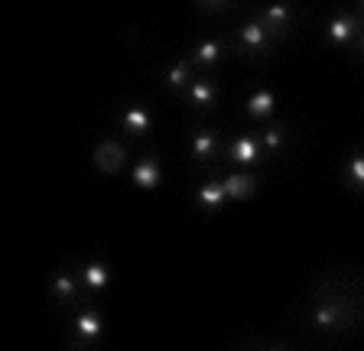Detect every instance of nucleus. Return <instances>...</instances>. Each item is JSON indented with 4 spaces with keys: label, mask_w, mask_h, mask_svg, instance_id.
Masks as SVG:
<instances>
[{
    "label": "nucleus",
    "mask_w": 364,
    "mask_h": 351,
    "mask_svg": "<svg viewBox=\"0 0 364 351\" xmlns=\"http://www.w3.org/2000/svg\"><path fill=\"white\" fill-rule=\"evenodd\" d=\"M341 179H345V185L351 192H364V150L348 156V163L341 166Z\"/></svg>",
    "instance_id": "obj_20"
},
{
    "label": "nucleus",
    "mask_w": 364,
    "mask_h": 351,
    "mask_svg": "<svg viewBox=\"0 0 364 351\" xmlns=\"http://www.w3.org/2000/svg\"><path fill=\"white\" fill-rule=\"evenodd\" d=\"M235 53H241V55H247V59H267L270 55V49L277 46L270 39V33L260 26V20L254 16V20H247V23H241V30L235 33Z\"/></svg>",
    "instance_id": "obj_3"
},
{
    "label": "nucleus",
    "mask_w": 364,
    "mask_h": 351,
    "mask_svg": "<svg viewBox=\"0 0 364 351\" xmlns=\"http://www.w3.org/2000/svg\"><path fill=\"white\" fill-rule=\"evenodd\" d=\"M270 351H287V348H270Z\"/></svg>",
    "instance_id": "obj_23"
},
{
    "label": "nucleus",
    "mask_w": 364,
    "mask_h": 351,
    "mask_svg": "<svg viewBox=\"0 0 364 351\" xmlns=\"http://www.w3.org/2000/svg\"><path fill=\"white\" fill-rule=\"evenodd\" d=\"M218 98H221L218 85H215L212 78H205V75H198L196 82L189 85V92H186V101H189L196 111H212V107L218 104Z\"/></svg>",
    "instance_id": "obj_16"
},
{
    "label": "nucleus",
    "mask_w": 364,
    "mask_h": 351,
    "mask_svg": "<svg viewBox=\"0 0 364 351\" xmlns=\"http://www.w3.org/2000/svg\"><path fill=\"white\" fill-rule=\"evenodd\" d=\"M218 153H221V137H218V130L215 127H196L192 130V137H189V156L196 163H212L218 160Z\"/></svg>",
    "instance_id": "obj_7"
},
{
    "label": "nucleus",
    "mask_w": 364,
    "mask_h": 351,
    "mask_svg": "<svg viewBox=\"0 0 364 351\" xmlns=\"http://www.w3.org/2000/svg\"><path fill=\"white\" fill-rule=\"evenodd\" d=\"M221 185H225V192H228V202H247L250 195H257L260 179L250 173V169H235V173H228L225 179H221Z\"/></svg>",
    "instance_id": "obj_11"
},
{
    "label": "nucleus",
    "mask_w": 364,
    "mask_h": 351,
    "mask_svg": "<svg viewBox=\"0 0 364 351\" xmlns=\"http://www.w3.org/2000/svg\"><path fill=\"white\" fill-rule=\"evenodd\" d=\"M358 53L364 55V26H361V36H358Z\"/></svg>",
    "instance_id": "obj_21"
},
{
    "label": "nucleus",
    "mask_w": 364,
    "mask_h": 351,
    "mask_svg": "<svg viewBox=\"0 0 364 351\" xmlns=\"http://www.w3.org/2000/svg\"><path fill=\"white\" fill-rule=\"evenodd\" d=\"M82 270L78 267H55L53 276H49V286H46V293H49V299H53L55 306H75L78 296H82Z\"/></svg>",
    "instance_id": "obj_4"
},
{
    "label": "nucleus",
    "mask_w": 364,
    "mask_h": 351,
    "mask_svg": "<svg viewBox=\"0 0 364 351\" xmlns=\"http://www.w3.org/2000/svg\"><path fill=\"white\" fill-rule=\"evenodd\" d=\"M105 315L95 306H78L75 315H72V342L75 348H98L101 338H105Z\"/></svg>",
    "instance_id": "obj_2"
},
{
    "label": "nucleus",
    "mask_w": 364,
    "mask_h": 351,
    "mask_svg": "<svg viewBox=\"0 0 364 351\" xmlns=\"http://www.w3.org/2000/svg\"><path fill=\"white\" fill-rule=\"evenodd\" d=\"M358 10H364V4H358Z\"/></svg>",
    "instance_id": "obj_24"
},
{
    "label": "nucleus",
    "mask_w": 364,
    "mask_h": 351,
    "mask_svg": "<svg viewBox=\"0 0 364 351\" xmlns=\"http://www.w3.org/2000/svg\"><path fill=\"white\" fill-rule=\"evenodd\" d=\"M257 137H260V146H264L267 156H280V153L289 146V130L277 121L264 124V130H260Z\"/></svg>",
    "instance_id": "obj_19"
},
{
    "label": "nucleus",
    "mask_w": 364,
    "mask_h": 351,
    "mask_svg": "<svg viewBox=\"0 0 364 351\" xmlns=\"http://www.w3.org/2000/svg\"><path fill=\"white\" fill-rule=\"evenodd\" d=\"M91 160H95V166H98L101 173L114 176L127 166V146L117 144V140H101V144L95 146V153H91Z\"/></svg>",
    "instance_id": "obj_10"
},
{
    "label": "nucleus",
    "mask_w": 364,
    "mask_h": 351,
    "mask_svg": "<svg viewBox=\"0 0 364 351\" xmlns=\"http://www.w3.org/2000/svg\"><path fill=\"white\" fill-rule=\"evenodd\" d=\"M196 205L202 208L205 215H215L228 205V192H225V185H221V179H205V183L198 185Z\"/></svg>",
    "instance_id": "obj_18"
},
{
    "label": "nucleus",
    "mask_w": 364,
    "mask_h": 351,
    "mask_svg": "<svg viewBox=\"0 0 364 351\" xmlns=\"http://www.w3.org/2000/svg\"><path fill=\"white\" fill-rule=\"evenodd\" d=\"M364 315V293H348V290H318L316 299L309 303V325L326 335H338L348 332L361 322Z\"/></svg>",
    "instance_id": "obj_1"
},
{
    "label": "nucleus",
    "mask_w": 364,
    "mask_h": 351,
    "mask_svg": "<svg viewBox=\"0 0 364 351\" xmlns=\"http://www.w3.org/2000/svg\"><path fill=\"white\" fill-rule=\"evenodd\" d=\"M78 270H82L85 293H91V296L105 293L107 286H111V280H114L111 264H107V260H101V257H91V260H85V264H78Z\"/></svg>",
    "instance_id": "obj_8"
},
{
    "label": "nucleus",
    "mask_w": 364,
    "mask_h": 351,
    "mask_svg": "<svg viewBox=\"0 0 364 351\" xmlns=\"http://www.w3.org/2000/svg\"><path fill=\"white\" fill-rule=\"evenodd\" d=\"M121 127H124V134H127V137H134V140L150 137V134H153V114H150V107L127 104L121 111Z\"/></svg>",
    "instance_id": "obj_12"
},
{
    "label": "nucleus",
    "mask_w": 364,
    "mask_h": 351,
    "mask_svg": "<svg viewBox=\"0 0 364 351\" xmlns=\"http://www.w3.org/2000/svg\"><path fill=\"white\" fill-rule=\"evenodd\" d=\"M260 26H264L267 33H270L273 43H280V39H287L289 33H293L296 26V10L289 7V4H270V7H264L257 14Z\"/></svg>",
    "instance_id": "obj_5"
},
{
    "label": "nucleus",
    "mask_w": 364,
    "mask_h": 351,
    "mask_svg": "<svg viewBox=\"0 0 364 351\" xmlns=\"http://www.w3.org/2000/svg\"><path fill=\"white\" fill-rule=\"evenodd\" d=\"M75 351H95V348H75Z\"/></svg>",
    "instance_id": "obj_22"
},
{
    "label": "nucleus",
    "mask_w": 364,
    "mask_h": 351,
    "mask_svg": "<svg viewBox=\"0 0 364 351\" xmlns=\"http://www.w3.org/2000/svg\"><path fill=\"white\" fill-rule=\"evenodd\" d=\"M244 107H247V117H254L260 124H270L277 117V94L270 88H254L247 94V101H244Z\"/></svg>",
    "instance_id": "obj_15"
},
{
    "label": "nucleus",
    "mask_w": 364,
    "mask_h": 351,
    "mask_svg": "<svg viewBox=\"0 0 364 351\" xmlns=\"http://www.w3.org/2000/svg\"><path fill=\"white\" fill-rule=\"evenodd\" d=\"M130 183L144 192L159 189V185H163V163H159L156 156H140V160L134 163V169H130Z\"/></svg>",
    "instance_id": "obj_13"
},
{
    "label": "nucleus",
    "mask_w": 364,
    "mask_h": 351,
    "mask_svg": "<svg viewBox=\"0 0 364 351\" xmlns=\"http://www.w3.org/2000/svg\"><path fill=\"white\" fill-rule=\"evenodd\" d=\"M189 59L196 69H218L221 62L228 59V43L225 39H202V43L192 49Z\"/></svg>",
    "instance_id": "obj_14"
},
{
    "label": "nucleus",
    "mask_w": 364,
    "mask_h": 351,
    "mask_svg": "<svg viewBox=\"0 0 364 351\" xmlns=\"http://www.w3.org/2000/svg\"><path fill=\"white\" fill-rule=\"evenodd\" d=\"M196 65H192V59H176L173 65L166 69V75H163V85H166V92L173 94H186L189 92V85L196 82Z\"/></svg>",
    "instance_id": "obj_17"
},
{
    "label": "nucleus",
    "mask_w": 364,
    "mask_h": 351,
    "mask_svg": "<svg viewBox=\"0 0 364 351\" xmlns=\"http://www.w3.org/2000/svg\"><path fill=\"white\" fill-rule=\"evenodd\" d=\"M264 156V146H260V137L257 134H241L228 144V160L235 163L237 169H254Z\"/></svg>",
    "instance_id": "obj_6"
},
{
    "label": "nucleus",
    "mask_w": 364,
    "mask_h": 351,
    "mask_svg": "<svg viewBox=\"0 0 364 351\" xmlns=\"http://www.w3.org/2000/svg\"><path fill=\"white\" fill-rule=\"evenodd\" d=\"M361 20H358L355 14H338L328 23V30H326V39L332 43V46H358V36H361Z\"/></svg>",
    "instance_id": "obj_9"
}]
</instances>
